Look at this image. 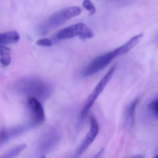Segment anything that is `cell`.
I'll return each instance as SVG.
<instances>
[{"label": "cell", "instance_id": "6da1fadb", "mask_svg": "<svg viewBox=\"0 0 158 158\" xmlns=\"http://www.w3.org/2000/svg\"><path fill=\"white\" fill-rule=\"evenodd\" d=\"M15 89L17 92L29 97H34L40 100H45L50 96L51 86L47 82L35 77L22 78L16 83Z\"/></svg>", "mask_w": 158, "mask_h": 158}, {"label": "cell", "instance_id": "7a4b0ae2", "mask_svg": "<svg viewBox=\"0 0 158 158\" xmlns=\"http://www.w3.org/2000/svg\"><path fill=\"white\" fill-rule=\"evenodd\" d=\"M81 10L78 7L64 8L54 13L50 16L39 28L41 35H45L52 29L61 25L71 18L78 16L81 14Z\"/></svg>", "mask_w": 158, "mask_h": 158}, {"label": "cell", "instance_id": "3957f363", "mask_svg": "<svg viewBox=\"0 0 158 158\" xmlns=\"http://www.w3.org/2000/svg\"><path fill=\"white\" fill-rule=\"evenodd\" d=\"M93 36L94 33L91 29L85 24L78 23L61 30L57 33L55 38L61 40L78 36L82 40H85Z\"/></svg>", "mask_w": 158, "mask_h": 158}, {"label": "cell", "instance_id": "277c9868", "mask_svg": "<svg viewBox=\"0 0 158 158\" xmlns=\"http://www.w3.org/2000/svg\"><path fill=\"white\" fill-rule=\"evenodd\" d=\"M115 69H116V67L113 66L102 78L101 80L96 86L92 93L89 96L81 110V113H80L81 118H85L87 115L89 111L94 104V102L96 101L100 94L102 92L105 87L110 81L115 72Z\"/></svg>", "mask_w": 158, "mask_h": 158}, {"label": "cell", "instance_id": "5b68a950", "mask_svg": "<svg viewBox=\"0 0 158 158\" xmlns=\"http://www.w3.org/2000/svg\"><path fill=\"white\" fill-rule=\"evenodd\" d=\"M116 50L97 57L91 62L82 72L84 77H87L97 73L107 66L115 57L118 56Z\"/></svg>", "mask_w": 158, "mask_h": 158}, {"label": "cell", "instance_id": "8992f818", "mask_svg": "<svg viewBox=\"0 0 158 158\" xmlns=\"http://www.w3.org/2000/svg\"><path fill=\"white\" fill-rule=\"evenodd\" d=\"M90 130L77 151L76 157H79L82 155L93 142L98 134L99 126L98 123L95 117L90 116Z\"/></svg>", "mask_w": 158, "mask_h": 158}, {"label": "cell", "instance_id": "52a82bcc", "mask_svg": "<svg viewBox=\"0 0 158 158\" xmlns=\"http://www.w3.org/2000/svg\"><path fill=\"white\" fill-rule=\"evenodd\" d=\"M27 102L32 113L33 121L31 123L35 126L43 123L45 121V112L39 100L35 97H29Z\"/></svg>", "mask_w": 158, "mask_h": 158}, {"label": "cell", "instance_id": "ba28073f", "mask_svg": "<svg viewBox=\"0 0 158 158\" xmlns=\"http://www.w3.org/2000/svg\"><path fill=\"white\" fill-rule=\"evenodd\" d=\"M32 123L26 125H21L7 129H2L1 131L0 143L1 145L6 143L9 140L16 137L20 136L27 131L29 128L35 127Z\"/></svg>", "mask_w": 158, "mask_h": 158}, {"label": "cell", "instance_id": "9c48e42d", "mask_svg": "<svg viewBox=\"0 0 158 158\" xmlns=\"http://www.w3.org/2000/svg\"><path fill=\"white\" fill-rule=\"evenodd\" d=\"M59 139L60 137L55 132H50L46 134L40 139L38 147V151L44 155V153H48L56 146Z\"/></svg>", "mask_w": 158, "mask_h": 158}, {"label": "cell", "instance_id": "30bf717a", "mask_svg": "<svg viewBox=\"0 0 158 158\" xmlns=\"http://www.w3.org/2000/svg\"><path fill=\"white\" fill-rule=\"evenodd\" d=\"M20 36L15 31H10L0 35V45L16 44L19 42Z\"/></svg>", "mask_w": 158, "mask_h": 158}, {"label": "cell", "instance_id": "8fae6325", "mask_svg": "<svg viewBox=\"0 0 158 158\" xmlns=\"http://www.w3.org/2000/svg\"><path fill=\"white\" fill-rule=\"evenodd\" d=\"M142 36L143 34H140L137 35L135 36L130 39V40L127 41L125 44L116 49L115 50L117 51L118 55H121L125 54L133 48H135L141 39Z\"/></svg>", "mask_w": 158, "mask_h": 158}, {"label": "cell", "instance_id": "7c38bea8", "mask_svg": "<svg viewBox=\"0 0 158 158\" xmlns=\"http://www.w3.org/2000/svg\"><path fill=\"white\" fill-rule=\"evenodd\" d=\"M10 49L4 45H0V61L2 67H7L10 64Z\"/></svg>", "mask_w": 158, "mask_h": 158}, {"label": "cell", "instance_id": "4fadbf2b", "mask_svg": "<svg viewBox=\"0 0 158 158\" xmlns=\"http://www.w3.org/2000/svg\"><path fill=\"white\" fill-rule=\"evenodd\" d=\"M26 147L27 145L25 144L18 145L8 151L5 154H3V156H2L1 158H9L15 157L20 154Z\"/></svg>", "mask_w": 158, "mask_h": 158}, {"label": "cell", "instance_id": "5bb4252c", "mask_svg": "<svg viewBox=\"0 0 158 158\" xmlns=\"http://www.w3.org/2000/svg\"><path fill=\"white\" fill-rule=\"evenodd\" d=\"M139 98L135 100L132 102V103L129 105V108L127 110V117L128 122L130 124H134L135 122V111L136 107L139 102Z\"/></svg>", "mask_w": 158, "mask_h": 158}, {"label": "cell", "instance_id": "9a60e30c", "mask_svg": "<svg viewBox=\"0 0 158 158\" xmlns=\"http://www.w3.org/2000/svg\"><path fill=\"white\" fill-rule=\"evenodd\" d=\"M148 108L150 112L158 118V97L149 103Z\"/></svg>", "mask_w": 158, "mask_h": 158}, {"label": "cell", "instance_id": "2e32d148", "mask_svg": "<svg viewBox=\"0 0 158 158\" xmlns=\"http://www.w3.org/2000/svg\"><path fill=\"white\" fill-rule=\"evenodd\" d=\"M83 6L89 12L91 15H93L96 12V8L90 0H84L83 2Z\"/></svg>", "mask_w": 158, "mask_h": 158}, {"label": "cell", "instance_id": "e0dca14e", "mask_svg": "<svg viewBox=\"0 0 158 158\" xmlns=\"http://www.w3.org/2000/svg\"><path fill=\"white\" fill-rule=\"evenodd\" d=\"M37 45L41 47H50L52 45V42L51 40L48 39H43L39 40L36 41Z\"/></svg>", "mask_w": 158, "mask_h": 158}, {"label": "cell", "instance_id": "ac0fdd59", "mask_svg": "<svg viewBox=\"0 0 158 158\" xmlns=\"http://www.w3.org/2000/svg\"><path fill=\"white\" fill-rule=\"evenodd\" d=\"M155 158H158V154H157V155H156V156H155Z\"/></svg>", "mask_w": 158, "mask_h": 158}]
</instances>
